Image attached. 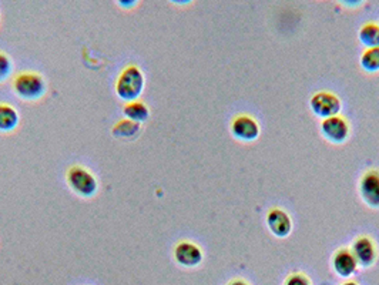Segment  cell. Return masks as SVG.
Masks as SVG:
<instances>
[{"label": "cell", "mask_w": 379, "mask_h": 285, "mask_svg": "<svg viewBox=\"0 0 379 285\" xmlns=\"http://www.w3.org/2000/svg\"><path fill=\"white\" fill-rule=\"evenodd\" d=\"M145 75L140 67L131 64L126 67L115 82V93L122 100L136 102L145 90Z\"/></svg>", "instance_id": "1"}, {"label": "cell", "mask_w": 379, "mask_h": 285, "mask_svg": "<svg viewBox=\"0 0 379 285\" xmlns=\"http://www.w3.org/2000/svg\"><path fill=\"white\" fill-rule=\"evenodd\" d=\"M13 89L23 100H37L46 93V82L37 73H21L15 79Z\"/></svg>", "instance_id": "2"}, {"label": "cell", "mask_w": 379, "mask_h": 285, "mask_svg": "<svg viewBox=\"0 0 379 285\" xmlns=\"http://www.w3.org/2000/svg\"><path fill=\"white\" fill-rule=\"evenodd\" d=\"M67 183L73 192L82 197H91L98 192V181L94 176L80 167V165H73L67 172Z\"/></svg>", "instance_id": "3"}, {"label": "cell", "mask_w": 379, "mask_h": 285, "mask_svg": "<svg viewBox=\"0 0 379 285\" xmlns=\"http://www.w3.org/2000/svg\"><path fill=\"white\" fill-rule=\"evenodd\" d=\"M310 106H311L313 113L317 117L322 118V120H325V118H329V117L340 116V111L342 109V104H341V100L338 99V96H335L334 93H329V91L315 93L311 98Z\"/></svg>", "instance_id": "4"}, {"label": "cell", "mask_w": 379, "mask_h": 285, "mask_svg": "<svg viewBox=\"0 0 379 285\" xmlns=\"http://www.w3.org/2000/svg\"><path fill=\"white\" fill-rule=\"evenodd\" d=\"M321 134L333 145H342L349 137V125L341 116L325 118L321 123Z\"/></svg>", "instance_id": "5"}, {"label": "cell", "mask_w": 379, "mask_h": 285, "mask_svg": "<svg viewBox=\"0 0 379 285\" xmlns=\"http://www.w3.org/2000/svg\"><path fill=\"white\" fill-rule=\"evenodd\" d=\"M259 125L251 116H237L231 122V134L235 140L243 142H252L259 137Z\"/></svg>", "instance_id": "6"}, {"label": "cell", "mask_w": 379, "mask_h": 285, "mask_svg": "<svg viewBox=\"0 0 379 285\" xmlns=\"http://www.w3.org/2000/svg\"><path fill=\"white\" fill-rule=\"evenodd\" d=\"M360 194L368 207L379 208V172L369 170L361 177Z\"/></svg>", "instance_id": "7"}, {"label": "cell", "mask_w": 379, "mask_h": 285, "mask_svg": "<svg viewBox=\"0 0 379 285\" xmlns=\"http://www.w3.org/2000/svg\"><path fill=\"white\" fill-rule=\"evenodd\" d=\"M352 254L362 268H369L376 261V247L369 237H360L352 244Z\"/></svg>", "instance_id": "8"}, {"label": "cell", "mask_w": 379, "mask_h": 285, "mask_svg": "<svg viewBox=\"0 0 379 285\" xmlns=\"http://www.w3.org/2000/svg\"><path fill=\"white\" fill-rule=\"evenodd\" d=\"M174 258L181 267H197L203 261V251L201 248L190 241H181L174 248Z\"/></svg>", "instance_id": "9"}, {"label": "cell", "mask_w": 379, "mask_h": 285, "mask_svg": "<svg viewBox=\"0 0 379 285\" xmlns=\"http://www.w3.org/2000/svg\"><path fill=\"white\" fill-rule=\"evenodd\" d=\"M268 230L277 239H286L293 231V221L286 211L274 208L267 214Z\"/></svg>", "instance_id": "10"}, {"label": "cell", "mask_w": 379, "mask_h": 285, "mask_svg": "<svg viewBox=\"0 0 379 285\" xmlns=\"http://www.w3.org/2000/svg\"><path fill=\"white\" fill-rule=\"evenodd\" d=\"M333 267L341 278H349L357 271L358 263L351 250L341 248L333 257Z\"/></svg>", "instance_id": "11"}, {"label": "cell", "mask_w": 379, "mask_h": 285, "mask_svg": "<svg viewBox=\"0 0 379 285\" xmlns=\"http://www.w3.org/2000/svg\"><path fill=\"white\" fill-rule=\"evenodd\" d=\"M19 113L8 104H0V131H13L19 125Z\"/></svg>", "instance_id": "12"}, {"label": "cell", "mask_w": 379, "mask_h": 285, "mask_svg": "<svg viewBox=\"0 0 379 285\" xmlns=\"http://www.w3.org/2000/svg\"><path fill=\"white\" fill-rule=\"evenodd\" d=\"M358 39L367 49L379 47V25H376V23H365L358 32Z\"/></svg>", "instance_id": "13"}, {"label": "cell", "mask_w": 379, "mask_h": 285, "mask_svg": "<svg viewBox=\"0 0 379 285\" xmlns=\"http://www.w3.org/2000/svg\"><path fill=\"white\" fill-rule=\"evenodd\" d=\"M124 116L129 118V120L140 125V123L147 120L150 116V111H149V107L143 102L136 100V102H130L124 106Z\"/></svg>", "instance_id": "14"}, {"label": "cell", "mask_w": 379, "mask_h": 285, "mask_svg": "<svg viewBox=\"0 0 379 285\" xmlns=\"http://www.w3.org/2000/svg\"><path fill=\"white\" fill-rule=\"evenodd\" d=\"M138 131H140V125L129 120V118L120 120L113 127V136L118 138H133L138 134Z\"/></svg>", "instance_id": "15"}, {"label": "cell", "mask_w": 379, "mask_h": 285, "mask_svg": "<svg viewBox=\"0 0 379 285\" xmlns=\"http://www.w3.org/2000/svg\"><path fill=\"white\" fill-rule=\"evenodd\" d=\"M360 64L367 73H376L379 71V47L367 49L360 59Z\"/></svg>", "instance_id": "16"}, {"label": "cell", "mask_w": 379, "mask_h": 285, "mask_svg": "<svg viewBox=\"0 0 379 285\" xmlns=\"http://www.w3.org/2000/svg\"><path fill=\"white\" fill-rule=\"evenodd\" d=\"M10 73H12V60L5 53L0 52V83L6 80Z\"/></svg>", "instance_id": "17"}, {"label": "cell", "mask_w": 379, "mask_h": 285, "mask_svg": "<svg viewBox=\"0 0 379 285\" xmlns=\"http://www.w3.org/2000/svg\"><path fill=\"white\" fill-rule=\"evenodd\" d=\"M286 285H311V282L304 274H293L287 278Z\"/></svg>", "instance_id": "18"}, {"label": "cell", "mask_w": 379, "mask_h": 285, "mask_svg": "<svg viewBox=\"0 0 379 285\" xmlns=\"http://www.w3.org/2000/svg\"><path fill=\"white\" fill-rule=\"evenodd\" d=\"M228 285H248V284L246 281H243V279H234Z\"/></svg>", "instance_id": "19"}, {"label": "cell", "mask_w": 379, "mask_h": 285, "mask_svg": "<svg viewBox=\"0 0 379 285\" xmlns=\"http://www.w3.org/2000/svg\"><path fill=\"white\" fill-rule=\"evenodd\" d=\"M342 285H358L357 282H353V281H348V282H345V284H342Z\"/></svg>", "instance_id": "20"}]
</instances>
